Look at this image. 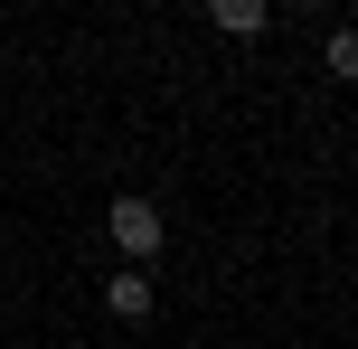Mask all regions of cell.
<instances>
[{
	"instance_id": "cell-4",
	"label": "cell",
	"mask_w": 358,
	"mask_h": 349,
	"mask_svg": "<svg viewBox=\"0 0 358 349\" xmlns=\"http://www.w3.org/2000/svg\"><path fill=\"white\" fill-rule=\"evenodd\" d=\"M321 57H330V76H358V38H349V29H330V48H321Z\"/></svg>"
},
{
	"instance_id": "cell-3",
	"label": "cell",
	"mask_w": 358,
	"mask_h": 349,
	"mask_svg": "<svg viewBox=\"0 0 358 349\" xmlns=\"http://www.w3.org/2000/svg\"><path fill=\"white\" fill-rule=\"evenodd\" d=\"M208 19H217L227 38H255V29L273 19V0H208Z\"/></svg>"
},
{
	"instance_id": "cell-2",
	"label": "cell",
	"mask_w": 358,
	"mask_h": 349,
	"mask_svg": "<svg viewBox=\"0 0 358 349\" xmlns=\"http://www.w3.org/2000/svg\"><path fill=\"white\" fill-rule=\"evenodd\" d=\"M104 312H113V321H151V274H142V264H132V274H113Z\"/></svg>"
},
{
	"instance_id": "cell-1",
	"label": "cell",
	"mask_w": 358,
	"mask_h": 349,
	"mask_svg": "<svg viewBox=\"0 0 358 349\" xmlns=\"http://www.w3.org/2000/svg\"><path fill=\"white\" fill-rule=\"evenodd\" d=\"M104 236L123 245L132 264H151V255H161V236H170V227H161V208H151V199H113V208H104Z\"/></svg>"
}]
</instances>
